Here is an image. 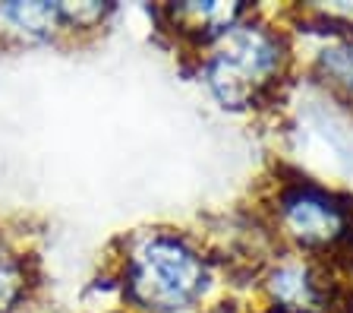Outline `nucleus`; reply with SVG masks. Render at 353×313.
Returning a JSON list of instances; mask_svg holds the SVG:
<instances>
[{
  "instance_id": "nucleus-1",
  "label": "nucleus",
  "mask_w": 353,
  "mask_h": 313,
  "mask_svg": "<svg viewBox=\"0 0 353 313\" xmlns=\"http://www.w3.org/2000/svg\"><path fill=\"white\" fill-rule=\"evenodd\" d=\"M208 282L202 256L174 234H148L132 247L126 263V291L152 313L190 310Z\"/></svg>"
},
{
  "instance_id": "nucleus-2",
  "label": "nucleus",
  "mask_w": 353,
  "mask_h": 313,
  "mask_svg": "<svg viewBox=\"0 0 353 313\" xmlns=\"http://www.w3.org/2000/svg\"><path fill=\"white\" fill-rule=\"evenodd\" d=\"M284 45L272 29L256 23H236L221 38L205 64L208 89L224 108H246L256 102L262 89H268L281 73Z\"/></svg>"
},
{
  "instance_id": "nucleus-3",
  "label": "nucleus",
  "mask_w": 353,
  "mask_h": 313,
  "mask_svg": "<svg viewBox=\"0 0 353 313\" xmlns=\"http://www.w3.org/2000/svg\"><path fill=\"white\" fill-rule=\"evenodd\" d=\"M281 228L287 238H294L300 247H334L347 238L350 216L341 206V200L312 184H296L284 190L278 200Z\"/></svg>"
},
{
  "instance_id": "nucleus-4",
  "label": "nucleus",
  "mask_w": 353,
  "mask_h": 313,
  "mask_svg": "<svg viewBox=\"0 0 353 313\" xmlns=\"http://www.w3.org/2000/svg\"><path fill=\"white\" fill-rule=\"evenodd\" d=\"M70 26L66 3H0V32L19 41H48Z\"/></svg>"
},
{
  "instance_id": "nucleus-5",
  "label": "nucleus",
  "mask_w": 353,
  "mask_h": 313,
  "mask_svg": "<svg viewBox=\"0 0 353 313\" xmlns=\"http://www.w3.org/2000/svg\"><path fill=\"white\" fill-rule=\"evenodd\" d=\"M243 7L236 3H183V7H174L176 26H183V32H202V38H221L230 26L240 23Z\"/></svg>"
},
{
  "instance_id": "nucleus-6",
  "label": "nucleus",
  "mask_w": 353,
  "mask_h": 313,
  "mask_svg": "<svg viewBox=\"0 0 353 313\" xmlns=\"http://www.w3.org/2000/svg\"><path fill=\"white\" fill-rule=\"evenodd\" d=\"M268 291L287 310H312L319 304V285L303 266H281L278 272H272Z\"/></svg>"
},
{
  "instance_id": "nucleus-7",
  "label": "nucleus",
  "mask_w": 353,
  "mask_h": 313,
  "mask_svg": "<svg viewBox=\"0 0 353 313\" xmlns=\"http://www.w3.org/2000/svg\"><path fill=\"white\" fill-rule=\"evenodd\" d=\"M22 291H26V266H22L19 254L0 240V313L19 304Z\"/></svg>"
},
{
  "instance_id": "nucleus-8",
  "label": "nucleus",
  "mask_w": 353,
  "mask_h": 313,
  "mask_svg": "<svg viewBox=\"0 0 353 313\" xmlns=\"http://www.w3.org/2000/svg\"><path fill=\"white\" fill-rule=\"evenodd\" d=\"M319 70H322V76L334 89L347 92L353 98V45L350 41L325 48L322 57H319Z\"/></svg>"
}]
</instances>
